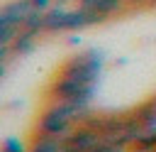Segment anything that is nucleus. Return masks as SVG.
Returning a JSON list of instances; mask_svg holds the SVG:
<instances>
[{
	"label": "nucleus",
	"mask_w": 156,
	"mask_h": 152,
	"mask_svg": "<svg viewBox=\"0 0 156 152\" xmlns=\"http://www.w3.org/2000/svg\"><path fill=\"white\" fill-rule=\"evenodd\" d=\"M61 2H66V0H61Z\"/></svg>",
	"instance_id": "nucleus-6"
},
{
	"label": "nucleus",
	"mask_w": 156,
	"mask_h": 152,
	"mask_svg": "<svg viewBox=\"0 0 156 152\" xmlns=\"http://www.w3.org/2000/svg\"><path fill=\"white\" fill-rule=\"evenodd\" d=\"M151 2H154V5H156V0H151Z\"/></svg>",
	"instance_id": "nucleus-5"
},
{
	"label": "nucleus",
	"mask_w": 156,
	"mask_h": 152,
	"mask_svg": "<svg viewBox=\"0 0 156 152\" xmlns=\"http://www.w3.org/2000/svg\"><path fill=\"white\" fill-rule=\"evenodd\" d=\"M122 2H124V0H95L93 12H95V15H100V17H107L110 12L119 10V7H122Z\"/></svg>",
	"instance_id": "nucleus-3"
},
{
	"label": "nucleus",
	"mask_w": 156,
	"mask_h": 152,
	"mask_svg": "<svg viewBox=\"0 0 156 152\" xmlns=\"http://www.w3.org/2000/svg\"><path fill=\"white\" fill-rule=\"evenodd\" d=\"M68 12H71V10H66L63 2L58 0V5H54V7L46 12V32H61V29H66V25H68Z\"/></svg>",
	"instance_id": "nucleus-2"
},
{
	"label": "nucleus",
	"mask_w": 156,
	"mask_h": 152,
	"mask_svg": "<svg viewBox=\"0 0 156 152\" xmlns=\"http://www.w3.org/2000/svg\"><path fill=\"white\" fill-rule=\"evenodd\" d=\"M32 5H34V10H39V12H49V10L54 7V0H32Z\"/></svg>",
	"instance_id": "nucleus-4"
},
{
	"label": "nucleus",
	"mask_w": 156,
	"mask_h": 152,
	"mask_svg": "<svg viewBox=\"0 0 156 152\" xmlns=\"http://www.w3.org/2000/svg\"><path fill=\"white\" fill-rule=\"evenodd\" d=\"M34 10L32 0H10L0 7V22L2 25H15V27H24V20L29 17V12Z\"/></svg>",
	"instance_id": "nucleus-1"
}]
</instances>
